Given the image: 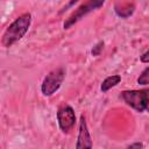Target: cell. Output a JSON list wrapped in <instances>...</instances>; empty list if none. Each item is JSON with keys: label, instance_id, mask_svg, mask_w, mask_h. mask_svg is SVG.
Returning a JSON list of instances; mask_svg holds the SVG:
<instances>
[{"label": "cell", "instance_id": "obj_1", "mask_svg": "<svg viewBox=\"0 0 149 149\" xmlns=\"http://www.w3.org/2000/svg\"><path fill=\"white\" fill-rule=\"evenodd\" d=\"M33 17L30 13H23L19 15L3 31L1 36V44L3 48H10L19 42L29 30Z\"/></svg>", "mask_w": 149, "mask_h": 149}, {"label": "cell", "instance_id": "obj_2", "mask_svg": "<svg viewBox=\"0 0 149 149\" xmlns=\"http://www.w3.org/2000/svg\"><path fill=\"white\" fill-rule=\"evenodd\" d=\"M120 97L127 106L137 113H149V87L141 90H126L121 92Z\"/></svg>", "mask_w": 149, "mask_h": 149}, {"label": "cell", "instance_id": "obj_3", "mask_svg": "<svg viewBox=\"0 0 149 149\" xmlns=\"http://www.w3.org/2000/svg\"><path fill=\"white\" fill-rule=\"evenodd\" d=\"M106 0H84L69 16L65 19L63 23V29L69 30L71 27H73L76 23H78L83 17H85L87 14L101 8L104 6Z\"/></svg>", "mask_w": 149, "mask_h": 149}, {"label": "cell", "instance_id": "obj_4", "mask_svg": "<svg viewBox=\"0 0 149 149\" xmlns=\"http://www.w3.org/2000/svg\"><path fill=\"white\" fill-rule=\"evenodd\" d=\"M65 69L62 66L51 70L42 80L41 93L44 97H51L52 94H55L61 88L65 78Z\"/></svg>", "mask_w": 149, "mask_h": 149}, {"label": "cell", "instance_id": "obj_5", "mask_svg": "<svg viewBox=\"0 0 149 149\" xmlns=\"http://www.w3.org/2000/svg\"><path fill=\"white\" fill-rule=\"evenodd\" d=\"M56 118H57L58 127L63 134L71 133V130L74 128V125L77 122L74 109L68 104H63L58 107L56 112Z\"/></svg>", "mask_w": 149, "mask_h": 149}, {"label": "cell", "instance_id": "obj_6", "mask_svg": "<svg viewBox=\"0 0 149 149\" xmlns=\"http://www.w3.org/2000/svg\"><path fill=\"white\" fill-rule=\"evenodd\" d=\"M77 149H83V148H92L93 147V142H92V137L87 127V122H86V118L84 114L80 115L79 119V127H78V136H77V142L74 146Z\"/></svg>", "mask_w": 149, "mask_h": 149}, {"label": "cell", "instance_id": "obj_7", "mask_svg": "<svg viewBox=\"0 0 149 149\" xmlns=\"http://www.w3.org/2000/svg\"><path fill=\"white\" fill-rule=\"evenodd\" d=\"M120 81H121V76H120V74H112V76H108V77H106V78L102 80V83H101V85H100V91H101L102 93H106V92L109 91L111 88L115 87Z\"/></svg>", "mask_w": 149, "mask_h": 149}, {"label": "cell", "instance_id": "obj_8", "mask_svg": "<svg viewBox=\"0 0 149 149\" xmlns=\"http://www.w3.org/2000/svg\"><path fill=\"white\" fill-rule=\"evenodd\" d=\"M114 10H115V14L121 17V19H127L129 16L133 15L134 10H135V6L133 3H126V5H115L114 7Z\"/></svg>", "mask_w": 149, "mask_h": 149}, {"label": "cell", "instance_id": "obj_9", "mask_svg": "<svg viewBox=\"0 0 149 149\" xmlns=\"http://www.w3.org/2000/svg\"><path fill=\"white\" fill-rule=\"evenodd\" d=\"M136 81H137V84L141 85V86L149 85V66H147V68L139 74Z\"/></svg>", "mask_w": 149, "mask_h": 149}, {"label": "cell", "instance_id": "obj_10", "mask_svg": "<svg viewBox=\"0 0 149 149\" xmlns=\"http://www.w3.org/2000/svg\"><path fill=\"white\" fill-rule=\"evenodd\" d=\"M104 47H105V42H104V41H99V42H97V43L93 45V48L91 49V55H92L93 57L99 56V55L102 52Z\"/></svg>", "mask_w": 149, "mask_h": 149}, {"label": "cell", "instance_id": "obj_11", "mask_svg": "<svg viewBox=\"0 0 149 149\" xmlns=\"http://www.w3.org/2000/svg\"><path fill=\"white\" fill-rule=\"evenodd\" d=\"M140 61L142 63H149V50H147L146 52H143L141 56H140Z\"/></svg>", "mask_w": 149, "mask_h": 149}, {"label": "cell", "instance_id": "obj_12", "mask_svg": "<svg viewBox=\"0 0 149 149\" xmlns=\"http://www.w3.org/2000/svg\"><path fill=\"white\" fill-rule=\"evenodd\" d=\"M143 147H144V144L142 142H134L128 146V148H143Z\"/></svg>", "mask_w": 149, "mask_h": 149}]
</instances>
